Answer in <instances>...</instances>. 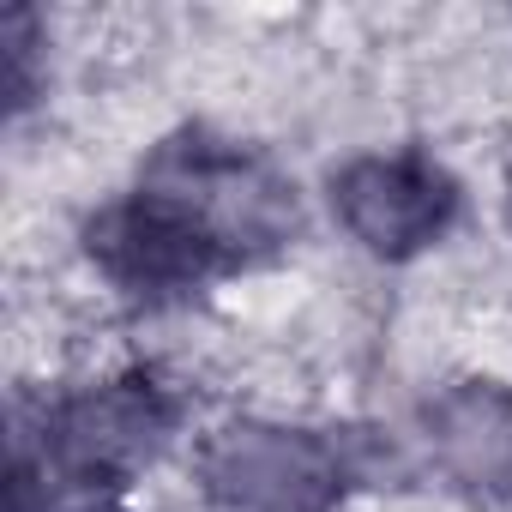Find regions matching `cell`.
<instances>
[{"instance_id": "6da1fadb", "label": "cell", "mask_w": 512, "mask_h": 512, "mask_svg": "<svg viewBox=\"0 0 512 512\" xmlns=\"http://www.w3.org/2000/svg\"><path fill=\"white\" fill-rule=\"evenodd\" d=\"M446 205H452L446 181L428 175L422 163H404V157H368V163L344 169V181H338V211H344V223H350L368 247H380V253H410V247H422V241L440 229Z\"/></svg>"}, {"instance_id": "7a4b0ae2", "label": "cell", "mask_w": 512, "mask_h": 512, "mask_svg": "<svg viewBox=\"0 0 512 512\" xmlns=\"http://www.w3.org/2000/svg\"><path fill=\"white\" fill-rule=\"evenodd\" d=\"M211 482L235 512H308L332 470L308 440L290 434H235L211 452Z\"/></svg>"}]
</instances>
